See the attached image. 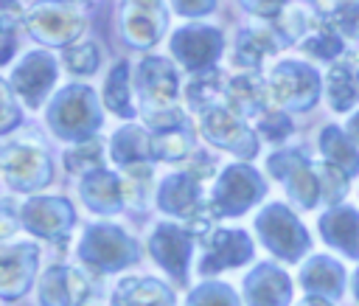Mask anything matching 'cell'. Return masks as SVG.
Segmentation results:
<instances>
[{
    "mask_svg": "<svg viewBox=\"0 0 359 306\" xmlns=\"http://www.w3.org/2000/svg\"><path fill=\"white\" fill-rule=\"evenodd\" d=\"M81 25H84L81 14L76 8H70L67 3L45 0L28 14L31 34L42 42H50V45H65V42L76 39L81 34Z\"/></svg>",
    "mask_w": 359,
    "mask_h": 306,
    "instance_id": "obj_1",
    "label": "cell"
},
{
    "mask_svg": "<svg viewBox=\"0 0 359 306\" xmlns=\"http://www.w3.org/2000/svg\"><path fill=\"white\" fill-rule=\"evenodd\" d=\"M269 101L306 109L311 101H317V73L300 62H286L275 67L269 79Z\"/></svg>",
    "mask_w": 359,
    "mask_h": 306,
    "instance_id": "obj_2",
    "label": "cell"
},
{
    "mask_svg": "<svg viewBox=\"0 0 359 306\" xmlns=\"http://www.w3.org/2000/svg\"><path fill=\"white\" fill-rule=\"evenodd\" d=\"M50 124L65 138H76V135L90 132L98 124V115H95V107H93V93L87 87L65 90L59 95V101H53Z\"/></svg>",
    "mask_w": 359,
    "mask_h": 306,
    "instance_id": "obj_3",
    "label": "cell"
},
{
    "mask_svg": "<svg viewBox=\"0 0 359 306\" xmlns=\"http://www.w3.org/2000/svg\"><path fill=\"white\" fill-rule=\"evenodd\" d=\"M0 168L14 188H31V185H42L48 180V157L39 149L22 146V143L3 149Z\"/></svg>",
    "mask_w": 359,
    "mask_h": 306,
    "instance_id": "obj_4",
    "label": "cell"
},
{
    "mask_svg": "<svg viewBox=\"0 0 359 306\" xmlns=\"http://www.w3.org/2000/svg\"><path fill=\"white\" fill-rule=\"evenodd\" d=\"M165 25L163 3L160 0H129L123 8V34L132 45L149 48L160 39Z\"/></svg>",
    "mask_w": 359,
    "mask_h": 306,
    "instance_id": "obj_5",
    "label": "cell"
},
{
    "mask_svg": "<svg viewBox=\"0 0 359 306\" xmlns=\"http://www.w3.org/2000/svg\"><path fill=\"white\" fill-rule=\"evenodd\" d=\"M53 79H56V65H53V59H50L48 53H28V56L17 65L11 81H14V90L25 98L28 107H39V101H42V95L50 90Z\"/></svg>",
    "mask_w": 359,
    "mask_h": 306,
    "instance_id": "obj_6",
    "label": "cell"
},
{
    "mask_svg": "<svg viewBox=\"0 0 359 306\" xmlns=\"http://www.w3.org/2000/svg\"><path fill=\"white\" fill-rule=\"evenodd\" d=\"M202 129L205 135L219 143V146H227L230 152H238V154H255V140L252 135L247 132V126L230 112V109H222V107H208L205 109V118H202Z\"/></svg>",
    "mask_w": 359,
    "mask_h": 306,
    "instance_id": "obj_7",
    "label": "cell"
},
{
    "mask_svg": "<svg viewBox=\"0 0 359 306\" xmlns=\"http://www.w3.org/2000/svg\"><path fill=\"white\" fill-rule=\"evenodd\" d=\"M219 45H222L219 31L202 28V25H191V28L180 31V34L174 36V42H171L174 53L180 56V62H182L185 67H205L208 62L216 59Z\"/></svg>",
    "mask_w": 359,
    "mask_h": 306,
    "instance_id": "obj_8",
    "label": "cell"
},
{
    "mask_svg": "<svg viewBox=\"0 0 359 306\" xmlns=\"http://www.w3.org/2000/svg\"><path fill=\"white\" fill-rule=\"evenodd\" d=\"M137 81H140V93H143V101L149 107H157V109H165L174 104V95H177V76L171 70L168 62L163 59H146L140 65V73H137Z\"/></svg>",
    "mask_w": 359,
    "mask_h": 306,
    "instance_id": "obj_9",
    "label": "cell"
},
{
    "mask_svg": "<svg viewBox=\"0 0 359 306\" xmlns=\"http://www.w3.org/2000/svg\"><path fill=\"white\" fill-rule=\"evenodd\" d=\"M36 267V250L28 244H17L11 250H0V295L14 298L28 286L31 270Z\"/></svg>",
    "mask_w": 359,
    "mask_h": 306,
    "instance_id": "obj_10",
    "label": "cell"
},
{
    "mask_svg": "<svg viewBox=\"0 0 359 306\" xmlns=\"http://www.w3.org/2000/svg\"><path fill=\"white\" fill-rule=\"evenodd\" d=\"M84 255L98 267H121L132 255V244L115 227H95L87 233Z\"/></svg>",
    "mask_w": 359,
    "mask_h": 306,
    "instance_id": "obj_11",
    "label": "cell"
},
{
    "mask_svg": "<svg viewBox=\"0 0 359 306\" xmlns=\"http://www.w3.org/2000/svg\"><path fill=\"white\" fill-rule=\"evenodd\" d=\"M87 295V284L79 272L67 267H53L42 281V303L45 306H76Z\"/></svg>",
    "mask_w": 359,
    "mask_h": 306,
    "instance_id": "obj_12",
    "label": "cell"
},
{
    "mask_svg": "<svg viewBox=\"0 0 359 306\" xmlns=\"http://www.w3.org/2000/svg\"><path fill=\"white\" fill-rule=\"evenodd\" d=\"M25 225L39 236H56L70 227V205L65 199H31L25 205Z\"/></svg>",
    "mask_w": 359,
    "mask_h": 306,
    "instance_id": "obj_13",
    "label": "cell"
},
{
    "mask_svg": "<svg viewBox=\"0 0 359 306\" xmlns=\"http://www.w3.org/2000/svg\"><path fill=\"white\" fill-rule=\"evenodd\" d=\"M227 101H230V109L241 115H252L269 104V87L258 76L244 73L227 84Z\"/></svg>",
    "mask_w": 359,
    "mask_h": 306,
    "instance_id": "obj_14",
    "label": "cell"
},
{
    "mask_svg": "<svg viewBox=\"0 0 359 306\" xmlns=\"http://www.w3.org/2000/svg\"><path fill=\"white\" fill-rule=\"evenodd\" d=\"M359 98V67L351 59L337 62L328 70V101L337 112L348 109Z\"/></svg>",
    "mask_w": 359,
    "mask_h": 306,
    "instance_id": "obj_15",
    "label": "cell"
},
{
    "mask_svg": "<svg viewBox=\"0 0 359 306\" xmlns=\"http://www.w3.org/2000/svg\"><path fill=\"white\" fill-rule=\"evenodd\" d=\"M261 230L266 233V244H272L278 253H297V244H292V236H300L303 239V230L297 227V222L283 211V208H269L264 211L261 216Z\"/></svg>",
    "mask_w": 359,
    "mask_h": 306,
    "instance_id": "obj_16",
    "label": "cell"
},
{
    "mask_svg": "<svg viewBox=\"0 0 359 306\" xmlns=\"http://www.w3.org/2000/svg\"><path fill=\"white\" fill-rule=\"evenodd\" d=\"M275 51H278V39L269 28H247L236 42V62L244 67H258Z\"/></svg>",
    "mask_w": 359,
    "mask_h": 306,
    "instance_id": "obj_17",
    "label": "cell"
},
{
    "mask_svg": "<svg viewBox=\"0 0 359 306\" xmlns=\"http://www.w3.org/2000/svg\"><path fill=\"white\" fill-rule=\"evenodd\" d=\"M255 197H258V180L250 174V168H230V174L222 180L219 188V199L224 202V208L241 211Z\"/></svg>",
    "mask_w": 359,
    "mask_h": 306,
    "instance_id": "obj_18",
    "label": "cell"
},
{
    "mask_svg": "<svg viewBox=\"0 0 359 306\" xmlns=\"http://www.w3.org/2000/svg\"><path fill=\"white\" fill-rule=\"evenodd\" d=\"M323 230H325L331 244H339L351 253H359V216L353 211L328 213V219L323 222Z\"/></svg>",
    "mask_w": 359,
    "mask_h": 306,
    "instance_id": "obj_19",
    "label": "cell"
},
{
    "mask_svg": "<svg viewBox=\"0 0 359 306\" xmlns=\"http://www.w3.org/2000/svg\"><path fill=\"white\" fill-rule=\"evenodd\" d=\"M244 255H250V241L241 233H216L208 241V261H213L210 267L238 264Z\"/></svg>",
    "mask_w": 359,
    "mask_h": 306,
    "instance_id": "obj_20",
    "label": "cell"
},
{
    "mask_svg": "<svg viewBox=\"0 0 359 306\" xmlns=\"http://www.w3.org/2000/svg\"><path fill=\"white\" fill-rule=\"evenodd\" d=\"M115 300L118 306H165V292L154 281H126Z\"/></svg>",
    "mask_w": 359,
    "mask_h": 306,
    "instance_id": "obj_21",
    "label": "cell"
},
{
    "mask_svg": "<svg viewBox=\"0 0 359 306\" xmlns=\"http://www.w3.org/2000/svg\"><path fill=\"white\" fill-rule=\"evenodd\" d=\"M84 199L87 205H93L95 211H112L121 197H118V188H115V180L104 171L93 174L87 182H84Z\"/></svg>",
    "mask_w": 359,
    "mask_h": 306,
    "instance_id": "obj_22",
    "label": "cell"
},
{
    "mask_svg": "<svg viewBox=\"0 0 359 306\" xmlns=\"http://www.w3.org/2000/svg\"><path fill=\"white\" fill-rule=\"evenodd\" d=\"M151 250H154V255H157L165 267H177V264L182 267L185 253H188V244L182 241L180 230H174V227H160V230L154 233Z\"/></svg>",
    "mask_w": 359,
    "mask_h": 306,
    "instance_id": "obj_23",
    "label": "cell"
},
{
    "mask_svg": "<svg viewBox=\"0 0 359 306\" xmlns=\"http://www.w3.org/2000/svg\"><path fill=\"white\" fill-rule=\"evenodd\" d=\"M104 101L112 112L118 115H132V107H129V81H126V62H121L109 79H107V90H104Z\"/></svg>",
    "mask_w": 359,
    "mask_h": 306,
    "instance_id": "obj_24",
    "label": "cell"
},
{
    "mask_svg": "<svg viewBox=\"0 0 359 306\" xmlns=\"http://www.w3.org/2000/svg\"><path fill=\"white\" fill-rule=\"evenodd\" d=\"M323 149H325V154L331 157V163H334L339 171L353 174L351 168H356L359 157H356V152L351 149V143H348L337 129H325V132H323Z\"/></svg>",
    "mask_w": 359,
    "mask_h": 306,
    "instance_id": "obj_25",
    "label": "cell"
},
{
    "mask_svg": "<svg viewBox=\"0 0 359 306\" xmlns=\"http://www.w3.org/2000/svg\"><path fill=\"white\" fill-rule=\"evenodd\" d=\"M328 22L348 36H359V0H325Z\"/></svg>",
    "mask_w": 359,
    "mask_h": 306,
    "instance_id": "obj_26",
    "label": "cell"
},
{
    "mask_svg": "<svg viewBox=\"0 0 359 306\" xmlns=\"http://www.w3.org/2000/svg\"><path fill=\"white\" fill-rule=\"evenodd\" d=\"M219 93H224L222 76H219L216 70H208V73H202V76L188 87V101H191L194 107H205V109H208Z\"/></svg>",
    "mask_w": 359,
    "mask_h": 306,
    "instance_id": "obj_27",
    "label": "cell"
},
{
    "mask_svg": "<svg viewBox=\"0 0 359 306\" xmlns=\"http://www.w3.org/2000/svg\"><path fill=\"white\" fill-rule=\"evenodd\" d=\"M65 166L70 171H98V166H101V143L98 140H87V143L70 149L65 154Z\"/></svg>",
    "mask_w": 359,
    "mask_h": 306,
    "instance_id": "obj_28",
    "label": "cell"
},
{
    "mask_svg": "<svg viewBox=\"0 0 359 306\" xmlns=\"http://www.w3.org/2000/svg\"><path fill=\"white\" fill-rule=\"evenodd\" d=\"M65 65L73 70V73H93L95 67H98V48L95 45H90V42H84V45H76V48H70L67 53H65Z\"/></svg>",
    "mask_w": 359,
    "mask_h": 306,
    "instance_id": "obj_29",
    "label": "cell"
},
{
    "mask_svg": "<svg viewBox=\"0 0 359 306\" xmlns=\"http://www.w3.org/2000/svg\"><path fill=\"white\" fill-rule=\"evenodd\" d=\"M188 138L185 135H180V126L177 129H165V132H160V138L154 140V154H160V157H165V160H174V157H182L185 152H188Z\"/></svg>",
    "mask_w": 359,
    "mask_h": 306,
    "instance_id": "obj_30",
    "label": "cell"
},
{
    "mask_svg": "<svg viewBox=\"0 0 359 306\" xmlns=\"http://www.w3.org/2000/svg\"><path fill=\"white\" fill-rule=\"evenodd\" d=\"M17 121H20V112H17V107H14L11 90H8V87L3 84V79H0V132L11 129Z\"/></svg>",
    "mask_w": 359,
    "mask_h": 306,
    "instance_id": "obj_31",
    "label": "cell"
},
{
    "mask_svg": "<svg viewBox=\"0 0 359 306\" xmlns=\"http://www.w3.org/2000/svg\"><path fill=\"white\" fill-rule=\"evenodd\" d=\"M261 132L266 135V138H283V135H289V118L286 115H280V112H269V115H264V121H261Z\"/></svg>",
    "mask_w": 359,
    "mask_h": 306,
    "instance_id": "obj_32",
    "label": "cell"
},
{
    "mask_svg": "<svg viewBox=\"0 0 359 306\" xmlns=\"http://www.w3.org/2000/svg\"><path fill=\"white\" fill-rule=\"evenodd\" d=\"M174 6L182 14H202L213 8V0H174Z\"/></svg>",
    "mask_w": 359,
    "mask_h": 306,
    "instance_id": "obj_33",
    "label": "cell"
},
{
    "mask_svg": "<svg viewBox=\"0 0 359 306\" xmlns=\"http://www.w3.org/2000/svg\"><path fill=\"white\" fill-rule=\"evenodd\" d=\"M286 0H244V6H250L258 14H275Z\"/></svg>",
    "mask_w": 359,
    "mask_h": 306,
    "instance_id": "obj_34",
    "label": "cell"
},
{
    "mask_svg": "<svg viewBox=\"0 0 359 306\" xmlns=\"http://www.w3.org/2000/svg\"><path fill=\"white\" fill-rule=\"evenodd\" d=\"M14 230H17V219H14V213L6 211V208H0V239H8Z\"/></svg>",
    "mask_w": 359,
    "mask_h": 306,
    "instance_id": "obj_35",
    "label": "cell"
},
{
    "mask_svg": "<svg viewBox=\"0 0 359 306\" xmlns=\"http://www.w3.org/2000/svg\"><path fill=\"white\" fill-rule=\"evenodd\" d=\"M351 135H353V138L359 140V115H356V118L351 121Z\"/></svg>",
    "mask_w": 359,
    "mask_h": 306,
    "instance_id": "obj_36",
    "label": "cell"
}]
</instances>
